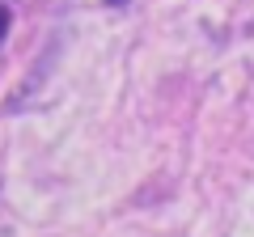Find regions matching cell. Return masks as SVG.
<instances>
[{
	"label": "cell",
	"mask_w": 254,
	"mask_h": 237,
	"mask_svg": "<svg viewBox=\"0 0 254 237\" xmlns=\"http://www.w3.org/2000/svg\"><path fill=\"white\" fill-rule=\"evenodd\" d=\"M9 26H13V13L0 4V43H4V34H9Z\"/></svg>",
	"instance_id": "6da1fadb"
},
{
	"label": "cell",
	"mask_w": 254,
	"mask_h": 237,
	"mask_svg": "<svg viewBox=\"0 0 254 237\" xmlns=\"http://www.w3.org/2000/svg\"><path fill=\"white\" fill-rule=\"evenodd\" d=\"M106 4H127V0H106Z\"/></svg>",
	"instance_id": "7a4b0ae2"
}]
</instances>
